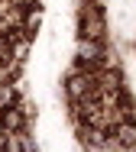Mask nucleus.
Wrapping results in <instances>:
<instances>
[{
	"instance_id": "1",
	"label": "nucleus",
	"mask_w": 136,
	"mask_h": 152,
	"mask_svg": "<svg viewBox=\"0 0 136 152\" xmlns=\"http://www.w3.org/2000/svg\"><path fill=\"white\" fill-rule=\"evenodd\" d=\"M3 126L7 129H23V113L20 110H3Z\"/></svg>"
},
{
	"instance_id": "2",
	"label": "nucleus",
	"mask_w": 136,
	"mask_h": 152,
	"mask_svg": "<svg viewBox=\"0 0 136 152\" xmlns=\"http://www.w3.org/2000/svg\"><path fill=\"white\" fill-rule=\"evenodd\" d=\"M7 149V139H3V133H0V152Z\"/></svg>"
}]
</instances>
